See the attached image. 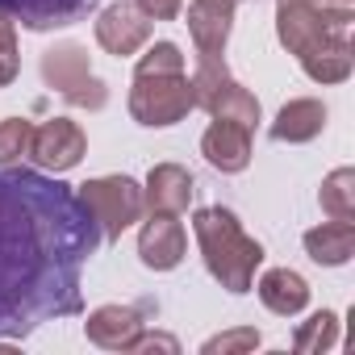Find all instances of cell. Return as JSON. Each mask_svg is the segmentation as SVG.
<instances>
[{
	"mask_svg": "<svg viewBox=\"0 0 355 355\" xmlns=\"http://www.w3.org/2000/svg\"><path fill=\"white\" fill-rule=\"evenodd\" d=\"M101 226L80 193L34 167H0V338L21 343L42 322L84 313L80 272Z\"/></svg>",
	"mask_w": 355,
	"mask_h": 355,
	"instance_id": "6da1fadb",
	"label": "cell"
},
{
	"mask_svg": "<svg viewBox=\"0 0 355 355\" xmlns=\"http://www.w3.org/2000/svg\"><path fill=\"white\" fill-rule=\"evenodd\" d=\"M355 5L343 0H276V34L313 84H343L355 67L351 55Z\"/></svg>",
	"mask_w": 355,
	"mask_h": 355,
	"instance_id": "7a4b0ae2",
	"label": "cell"
},
{
	"mask_svg": "<svg viewBox=\"0 0 355 355\" xmlns=\"http://www.w3.org/2000/svg\"><path fill=\"white\" fill-rule=\"evenodd\" d=\"M193 230H197V247H201V259H205L209 276H214L226 293H234V297L251 293L255 268L263 263L259 239H251V234L243 230V222H239L230 209H222V205L197 209Z\"/></svg>",
	"mask_w": 355,
	"mask_h": 355,
	"instance_id": "3957f363",
	"label": "cell"
},
{
	"mask_svg": "<svg viewBox=\"0 0 355 355\" xmlns=\"http://www.w3.org/2000/svg\"><path fill=\"white\" fill-rule=\"evenodd\" d=\"M197 109L193 101V80L189 71H134L130 84V117L138 125L163 130L184 121Z\"/></svg>",
	"mask_w": 355,
	"mask_h": 355,
	"instance_id": "277c9868",
	"label": "cell"
},
{
	"mask_svg": "<svg viewBox=\"0 0 355 355\" xmlns=\"http://www.w3.org/2000/svg\"><path fill=\"white\" fill-rule=\"evenodd\" d=\"M193 101L197 109H205L209 117H222V121H239L247 130L259 125V101L251 88H243L226 59L222 55H201L197 59V71H193Z\"/></svg>",
	"mask_w": 355,
	"mask_h": 355,
	"instance_id": "5b68a950",
	"label": "cell"
},
{
	"mask_svg": "<svg viewBox=\"0 0 355 355\" xmlns=\"http://www.w3.org/2000/svg\"><path fill=\"white\" fill-rule=\"evenodd\" d=\"M42 80L46 88H55L67 105L76 109H105L109 105V88L105 80L92 71L88 63V51L80 42H55L46 55H42Z\"/></svg>",
	"mask_w": 355,
	"mask_h": 355,
	"instance_id": "8992f818",
	"label": "cell"
},
{
	"mask_svg": "<svg viewBox=\"0 0 355 355\" xmlns=\"http://www.w3.org/2000/svg\"><path fill=\"white\" fill-rule=\"evenodd\" d=\"M80 201L101 226V243H117L146 209H142V184L130 175H96L80 184Z\"/></svg>",
	"mask_w": 355,
	"mask_h": 355,
	"instance_id": "52a82bcc",
	"label": "cell"
},
{
	"mask_svg": "<svg viewBox=\"0 0 355 355\" xmlns=\"http://www.w3.org/2000/svg\"><path fill=\"white\" fill-rule=\"evenodd\" d=\"M84 150H88V138H84V130H80L76 121L51 117V121L34 125L30 159H34L42 171H55V175H59V171H71V167H80Z\"/></svg>",
	"mask_w": 355,
	"mask_h": 355,
	"instance_id": "ba28073f",
	"label": "cell"
},
{
	"mask_svg": "<svg viewBox=\"0 0 355 355\" xmlns=\"http://www.w3.org/2000/svg\"><path fill=\"white\" fill-rule=\"evenodd\" d=\"M155 34V21L134 5V0H117V5L101 9L96 17V42L109 51V55H138Z\"/></svg>",
	"mask_w": 355,
	"mask_h": 355,
	"instance_id": "9c48e42d",
	"label": "cell"
},
{
	"mask_svg": "<svg viewBox=\"0 0 355 355\" xmlns=\"http://www.w3.org/2000/svg\"><path fill=\"white\" fill-rule=\"evenodd\" d=\"M92 9H101V0H0V13H5L13 26H26L34 34L76 26Z\"/></svg>",
	"mask_w": 355,
	"mask_h": 355,
	"instance_id": "30bf717a",
	"label": "cell"
},
{
	"mask_svg": "<svg viewBox=\"0 0 355 355\" xmlns=\"http://www.w3.org/2000/svg\"><path fill=\"white\" fill-rule=\"evenodd\" d=\"M155 309H159L155 301H138V305H101V309L88 313L84 334H88V343H96V347H105V351H125L130 338L146 326V318H150Z\"/></svg>",
	"mask_w": 355,
	"mask_h": 355,
	"instance_id": "8fae6325",
	"label": "cell"
},
{
	"mask_svg": "<svg viewBox=\"0 0 355 355\" xmlns=\"http://www.w3.org/2000/svg\"><path fill=\"white\" fill-rule=\"evenodd\" d=\"M197 197V180L193 171L180 163H155L146 175V189H142V209L146 214H175L180 218Z\"/></svg>",
	"mask_w": 355,
	"mask_h": 355,
	"instance_id": "7c38bea8",
	"label": "cell"
},
{
	"mask_svg": "<svg viewBox=\"0 0 355 355\" xmlns=\"http://www.w3.org/2000/svg\"><path fill=\"white\" fill-rule=\"evenodd\" d=\"M184 226L175 222V214H150L138 230V259L150 268V272H171L180 268L184 259Z\"/></svg>",
	"mask_w": 355,
	"mask_h": 355,
	"instance_id": "4fadbf2b",
	"label": "cell"
},
{
	"mask_svg": "<svg viewBox=\"0 0 355 355\" xmlns=\"http://www.w3.org/2000/svg\"><path fill=\"white\" fill-rule=\"evenodd\" d=\"M234 9L239 0H193L189 5V34L197 42V55H222L226 42H230V30H234Z\"/></svg>",
	"mask_w": 355,
	"mask_h": 355,
	"instance_id": "5bb4252c",
	"label": "cell"
},
{
	"mask_svg": "<svg viewBox=\"0 0 355 355\" xmlns=\"http://www.w3.org/2000/svg\"><path fill=\"white\" fill-rule=\"evenodd\" d=\"M201 155L209 159V167H218L222 175H234L251 163V130L239 121H222L214 117V125L201 138Z\"/></svg>",
	"mask_w": 355,
	"mask_h": 355,
	"instance_id": "9a60e30c",
	"label": "cell"
},
{
	"mask_svg": "<svg viewBox=\"0 0 355 355\" xmlns=\"http://www.w3.org/2000/svg\"><path fill=\"white\" fill-rule=\"evenodd\" d=\"M326 130V105L318 101V96H297V101H288L280 113H276V121H272V138L276 142H313L318 134Z\"/></svg>",
	"mask_w": 355,
	"mask_h": 355,
	"instance_id": "2e32d148",
	"label": "cell"
},
{
	"mask_svg": "<svg viewBox=\"0 0 355 355\" xmlns=\"http://www.w3.org/2000/svg\"><path fill=\"white\" fill-rule=\"evenodd\" d=\"M255 288H259V301H263L272 313H280V318H297V313L309 305V284H305V276L293 272V268H272V272H263Z\"/></svg>",
	"mask_w": 355,
	"mask_h": 355,
	"instance_id": "e0dca14e",
	"label": "cell"
},
{
	"mask_svg": "<svg viewBox=\"0 0 355 355\" xmlns=\"http://www.w3.org/2000/svg\"><path fill=\"white\" fill-rule=\"evenodd\" d=\"M305 255L322 268H343L355 255V222H322L305 230Z\"/></svg>",
	"mask_w": 355,
	"mask_h": 355,
	"instance_id": "ac0fdd59",
	"label": "cell"
},
{
	"mask_svg": "<svg viewBox=\"0 0 355 355\" xmlns=\"http://www.w3.org/2000/svg\"><path fill=\"white\" fill-rule=\"evenodd\" d=\"M318 201L330 222H355V167H334L322 180Z\"/></svg>",
	"mask_w": 355,
	"mask_h": 355,
	"instance_id": "d6986e66",
	"label": "cell"
},
{
	"mask_svg": "<svg viewBox=\"0 0 355 355\" xmlns=\"http://www.w3.org/2000/svg\"><path fill=\"white\" fill-rule=\"evenodd\" d=\"M338 343V313H330V309H318L309 322H301L297 326V334H293V347L297 351H309V355H318V351H330Z\"/></svg>",
	"mask_w": 355,
	"mask_h": 355,
	"instance_id": "ffe728a7",
	"label": "cell"
},
{
	"mask_svg": "<svg viewBox=\"0 0 355 355\" xmlns=\"http://www.w3.org/2000/svg\"><path fill=\"white\" fill-rule=\"evenodd\" d=\"M30 142H34V121L5 117L0 121V167H13V163L30 159Z\"/></svg>",
	"mask_w": 355,
	"mask_h": 355,
	"instance_id": "44dd1931",
	"label": "cell"
},
{
	"mask_svg": "<svg viewBox=\"0 0 355 355\" xmlns=\"http://www.w3.org/2000/svg\"><path fill=\"white\" fill-rule=\"evenodd\" d=\"M255 347H259V330H255V326H239V330L214 334L201 351H205V355H243V351H255Z\"/></svg>",
	"mask_w": 355,
	"mask_h": 355,
	"instance_id": "7402d4cb",
	"label": "cell"
},
{
	"mask_svg": "<svg viewBox=\"0 0 355 355\" xmlns=\"http://www.w3.org/2000/svg\"><path fill=\"white\" fill-rule=\"evenodd\" d=\"M17 71H21V55H17V30H13V21L0 13V88L5 84H13L17 80Z\"/></svg>",
	"mask_w": 355,
	"mask_h": 355,
	"instance_id": "603a6c76",
	"label": "cell"
},
{
	"mask_svg": "<svg viewBox=\"0 0 355 355\" xmlns=\"http://www.w3.org/2000/svg\"><path fill=\"white\" fill-rule=\"evenodd\" d=\"M134 71H184V55H180V46H175V42H155L138 59Z\"/></svg>",
	"mask_w": 355,
	"mask_h": 355,
	"instance_id": "cb8c5ba5",
	"label": "cell"
},
{
	"mask_svg": "<svg viewBox=\"0 0 355 355\" xmlns=\"http://www.w3.org/2000/svg\"><path fill=\"white\" fill-rule=\"evenodd\" d=\"M125 351H130V355H134V351H167V355H175V351H180V343H175L171 334H159V330H146V326H142V330L130 338Z\"/></svg>",
	"mask_w": 355,
	"mask_h": 355,
	"instance_id": "d4e9b609",
	"label": "cell"
},
{
	"mask_svg": "<svg viewBox=\"0 0 355 355\" xmlns=\"http://www.w3.org/2000/svg\"><path fill=\"white\" fill-rule=\"evenodd\" d=\"M134 5L150 17V21H175L184 9V0H134Z\"/></svg>",
	"mask_w": 355,
	"mask_h": 355,
	"instance_id": "484cf974",
	"label": "cell"
},
{
	"mask_svg": "<svg viewBox=\"0 0 355 355\" xmlns=\"http://www.w3.org/2000/svg\"><path fill=\"white\" fill-rule=\"evenodd\" d=\"M343 5H355V0H343Z\"/></svg>",
	"mask_w": 355,
	"mask_h": 355,
	"instance_id": "4316f807",
	"label": "cell"
}]
</instances>
